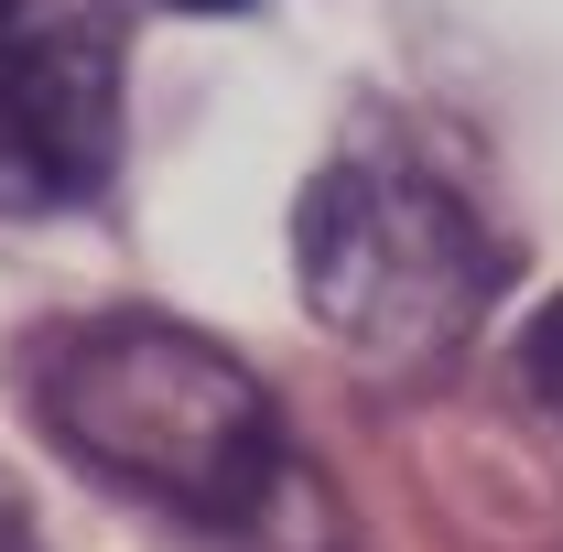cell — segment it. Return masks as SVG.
I'll return each instance as SVG.
<instances>
[{"instance_id":"1","label":"cell","mask_w":563,"mask_h":552,"mask_svg":"<svg viewBox=\"0 0 563 552\" xmlns=\"http://www.w3.org/2000/svg\"><path fill=\"white\" fill-rule=\"evenodd\" d=\"M11 379L44 444H66L87 477L131 487L174 520L272 531L292 498L272 390L174 314H66L11 357Z\"/></svg>"},{"instance_id":"2","label":"cell","mask_w":563,"mask_h":552,"mask_svg":"<svg viewBox=\"0 0 563 552\" xmlns=\"http://www.w3.org/2000/svg\"><path fill=\"white\" fill-rule=\"evenodd\" d=\"M292 272H303L314 325L347 357L390 368V379H422L488 325L509 250L466 207L455 174H433L401 141H347L292 196Z\"/></svg>"},{"instance_id":"3","label":"cell","mask_w":563,"mask_h":552,"mask_svg":"<svg viewBox=\"0 0 563 552\" xmlns=\"http://www.w3.org/2000/svg\"><path fill=\"white\" fill-rule=\"evenodd\" d=\"M120 163V11L0 0V217L87 207Z\"/></svg>"},{"instance_id":"4","label":"cell","mask_w":563,"mask_h":552,"mask_svg":"<svg viewBox=\"0 0 563 552\" xmlns=\"http://www.w3.org/2000/svg\"><path fill=\"white\" fill-rule=\"evenodd\" d=\"M520 390H531V401L563 422V292L531 314V336H520Z\"/></svg>"},{"instance_id":"5","label":"cell","mask_w":563,"mask_h":552,"mask_svg":"<svg viewBox=\"0 0 563 552\" xmlns=\"http://www.w3.org/2000/svg\"><path fill=\"white\" fill-rule=\"evenodd\" d=\"M174 11H250V0H174Z\"/></svg>"}]
</instances>
